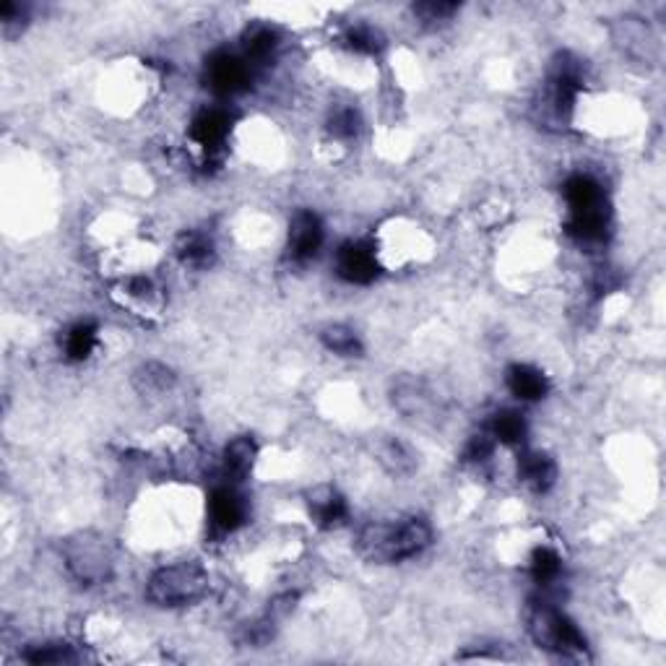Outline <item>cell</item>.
<instances>
[{"mask_svg": "<svg viewBox=\"0 0 666 666\" xmlns=\"http://www.w3.org/2000/svg\"><path fill=\"white\" fill-rule=\"evenodd\" d=\"M360 552L373 562H404L422 555L432 542V531L422 518L404 523H370L360 534Z\"/></svg>", "mask_w": 666, "mask_h": 666, "instance_id": "cell-1", "label": "cell"}, {"mask_svg": "<svg viewBox=\"0 0 666 666\" xmlns=\"http://www.w3.org/2000/svg\"><path fill=\"white\" fill-rule=\"evenodd\" d=\"M568 201V232L581 242H601L609 227V206L604 188L594 177L575 175L565 183Z\"/></svg>", "mask_w": 666, "mask_h": 666, "instance_id": "cell-2", "label": "cell"}, {"mask_svg": "<svg viewBox=\"0 0 666 666\" xmlns=\"http://www.w3.org/2000/svg\"><path fill=\"white\" fill-rule=\"evenodd\" d=\"M209 588V575L198 562H177L151 573L146 596L157 607H185L201 599Z\"/></svg>", "mask_w": 666, "mask_h": 666, "instance_id": "cell-3", "label": "cell"}, {"mask_svg": "<svg viewBox=\"0 0 666 666\" xmlns=\"http://www.w3.org/2000/svg\"><path fill=\"white\" fill-rule=\"evenodd\" d=\"M529 633L536 646L544 651H555L560 656H583L586 653V638L581 630L552 604H536L531 609Z\"/></svg>", "mask_w": 666, "mask_h": 666, "instance_id": "cell-4", "label": "cell"}, {"mask_svg": "<svg viewBox=\"0 0 666 666\" xmlns=\"http://www.w3.org/2000/svg\"><path fill=\"white\" fill-rule=\"evenodd\" d=\"M68 573L84 586H99L112 575V560L107 547L94 536H76L63 547Z\"/></svg>", "mask_w": 666, "mask_h": 666, "instance_id": "cell-5", "label": "cell"}, {"mask_svg": "<svg viewBox=\"0 0 666 666\" xmlns=\"http://www.w3.org/2000/svg\"><path fill=\"white\" fill-rule=\"evenodd\" d=\"M391 404L393 409H399L404 417L412 419H425L430 417L435 409V393L430 391L425 380L417 375H399L391 380Z\"/></svg>", "mask_w": 666, "mask_h": 666, "instance_id": "cell-6", "label": "cell"}, {"mask_svg": "<svg viewBox=\"0 0 666 666\" xmlns=\"http://www.w3.org/2000/svg\"><path fill=\"white\" fill-rule=\"evenodd\" d=\"M378 271V258L370 242H344L336 253V274L349 284H373Z\"/></svg>", "mask_w": 666, "mask_h": 666, "instance_id": "cell-7", "label": "cell"}, {"mask_svg": "<svg viewBox=\"0 0 666 666\" xmlns=\"http://www.w3.org/2000/svg\"><path fill=\"white\" fill-rule=\"evenodd\" d=\"M323 245V222L315 211H297L289 222V255L294 261H310Z\"/></svg>", "mask_w": 666, "mask_h": 666, "instance_id": "cell-8", "label": "cell"}, {"mask_svg": "<svg viewBox=\"0 0 666 666\" xmlns=\"http://www.w3.org/2000/svg\"><path fill=\"white\" fill-rule=\"evenodd\" d=\"M307 510H310V516L313 521L318 523L320 529H336L341 523L347 521L349 508L347 500L341 495L339 490H333L331 484H318L313 490L305 495Z\"/></svg>", "mask_w": 666, "mask_h": 666, "instance_id": "cell-9", "label": "cell"}, {"mask_svg": "<svg viewBox=\"0 0 666 666\" xmlns=\"http://www.w3.org/2000/svg\"><path fill=\"white\" fill-rule=\"evenodd\" d=\"M245 518H248V503L235 487H219V490L211 492L209 521L214 529L229 534V531L240 529Z\"/></svg>", "mask_w": 666, "mask_h": 666, "instance_id": "cell-10", "label": "cell"}, {"mask_svg": "<svg viewBox=\"0 0 666 666\" xmlns=\"http://www.w3.org/2000/svg\"><path fill=\"white\" fill-rule=\"evenodd\" d=\"M250 81V63L229 53H216L209 60V86L216 94H237Z\"/></svg>", "mask_w": 666, "mask_h": 666, "instance_id": "cell-11", "label": "cell"}, {"mask_svg": "<svg viewBox=\"0 0 666 666\" xmlns=\"http://www.w3.org/2000/svg\"><path fill=\"white\" fill-rule=\"evenodd\" d=\"M229 128H232V120L224 110H203L193 125H190V138L193 144L201 146V151L206 154V159L216 157L222 151L224 141L229 136Z\"/></svg>", "mask_w": 666, "mask_h": 666, "instance_id": "cell-12", "label": "cell"}, {"mask_svg": "<svg viewBox=\"0 0 666 666\" xmlns=\"http://www.w3.org/2000/svg\"><path fill=\"white\" fill-rule=\"evenodd\" d=\"M375 461L393 479H409L417 471V453L401 438L386 435L375 443Z\"/></svg>", "mask_w": 666, "mask_h": 666, "instance_id": "cell-13", "label": "cell"}, {"mask_svg": "<svg viewBox=\"0 0 666 666\" xmlns=\"http://www.w3.org/2000/svg\"><path fill=\"white\" fill-rule=\"evenodd\" d=\"M518 479H521L531 492L544 495L555 487L557 482V466L547 453L526 451L518 458Z\"/></svg>", "mask_w": 666, "mask_h": 666, "instance_id": "cell-14", "label": "cell"}, {"mask_svg": "<svg viewBox=\"0 0 666 666\" xmlns=\"http://www.w3.org/2000/svg\"><path fill=\"white\" fill-rule=\"evenodd\" d=\"M505 383L518 401H542L549 393V378L534 365H510Z\"/></svg>", "mask_w": 666, "mask_h": 666, "instance_id": "cell-15", "label": "cell"}, {"mask_svg": "<svg viewBox=\"0 0 666 666\" xmlns=\"http://www.w3.org/2000/svg\"><path fill=\"white\" fill-rule=\"evenodd\" d=\"M255 458H258V445L250 435H240V438L229 440L224 448V471L232 479H245L253 471Z\"/></svg>", "mask_w": 666, "mask_h": 666, "instance_id": "cell-16", "label": "cell"}, {"mask_svg": "<svg viewBox=\"0 0 666 666\" xmlns=\"http://www.w3.org/2000/svg\"><path fill=\"white\" fill-rule=\"evenodd\" d=\"M214 242L203 232H185L175 245V255L188 268H206L214 261Z\"/></svg>", "mask_w": 666, "mask_h": 666, "instance_id": "cell-17", "label": "cell"}, {"mask_svg": "<svg viewBox=\"0 0 666 666\" xmlns=\"http://www.w3.org/2000/svg\"><path fill=\"white\" fill-rule=\"evenodd\" d=\"M526 432H529V427H526V419H523L518 412H510V409L492 414L490 422H487V435H490L495 443L510 445V448H518V445H523V440H526Z\"/></svg>", "mask_w": 666, "mask_h": 666, "instance_id": "cell-18", "label": "cell"}, {"mask_svg": "<svg viewBox=\"0 0 666 666\" xmlns=\"http://www.w3.org/2000/svg\"><path fill=\"white\" fill-rule=\"evenodd\" d=\"M133 386L141 396H162L175 386V373L162 362H146L133 375Z\"/></svg>", "mask_w": 666, "mask_h": 666, "instance_id": "cell-19", "label": "cell"}, {"mask_svg": "<svg viewBox=\"0 0 666 666\" xmlns=\"http://www.w3.org/2000/svg\"><path fill=\"white\" fill-rule=\"evenodd\" d=\"M97 349V326L94 323H76L63 336V354L71 362L89 360Z\"/></svg>", "mask_w": 666, "mask_h": 666, "instance_id": "cell-20", "label": "cell"}, {"mask_svg": "<svg viewBox=\"0 0 666 666\" xmlns=\"http://www.w3.org/2000/svg\"><path fill=\"white\" fill-rule=\"evenodd\" d=\"M320 341L328 352L339 354V357H360L362 354V341L357 336V331H352L349 326H326L320 331Z\"/></svg>", "mask_w": 666, "mask_h": 666, "instance_id": "cell-21", "label": "cell"}, {"mask_svg": "<svg viewBox=\"0 0 666 666\" xmlns=\"http://www.w3.org/2000/svg\"><path fill=\"white\" fill-rule=\"evenodd\" d=\"M529 573L539 586H552L562 573V560L555 549L536 547L529 557Z\"/></svg>", "mask_w": 666, "mask_h": 666, "instance_id": "cell-22", "label": "cell"}, {"mask_svg": "<svg viewBox=\"0 0 666 666\" xmlns=\"http://www.w3.org/2000/svg\"><path fill=\"white\" fill-rule=\"evenodd\" d=\"M383 42H386L383 34L375 27H370V24H354V27H349L347 32H344V45H347L352 53L375 55L383 50Z\"/></svg>", "mask_w": 666, "mask_h": 666, "instance_id": "cell-23", "label": "cell"}, {"mask_svg": "<svg viewBox=\"0 0 666 666\" xmlns=\"http://www.w3.org/2000/svg\"><path fill=\"white\" fill-rule=\"evenodd\" d=\"M279 47L274 29L255 27L245 34V60H268Z\"/></svg>", "mask_w": 666, "mask_h": 666, "instance_id": "cell-24", "label": "cell"}, {"mask_svg": "<svg viewBox=\"0 0 666 666\" xmlns=\"http://www.w3.org/2000/svg\"><path fill=\"white\" fill-rule=\"evenodd\" d=\"M24 661L29 664H66V661H76V653L68 643H40V646L24 651Z\"/></svg>", "mask_w": 666, "mask_h": 666, "instance_id": "cell-25", "label": "cell"}, {"mask_svg": "<svg viewBox=\"0 0 666 666\" xmlns=\"http://www.w3.org/2000/svg\"><path fill=\"white\" fill-rule=\"evenodd\" d=\"M328 133L333 138H341V141H349L360 133V115L352 110V107H341L331 115L328 120Z\"/></svg>", "mask_w": 666, "mask_h": 666, "instance_id": "cell-26", "label": "cell"}, {"mask_svg": "<svg viewBox=\"0 0 666 666\" xmlns=\"http://www.w3.org/2000/svg\"><path fill=\"white\" fill-rule=\"evenodd\" d=\"M274 630H276V620H271V617L266 614V617H261V620L248 622V625L242 627L240 643L242 646L261 648V646H266L268 640L274 638Z\"/></svg>", "mask_w": 666, "mask_h": 666, "instance_id": "cell-27", "label": "cell"}, {"mask_svg": "<svg viewBox=\"0 0 666 666\" xmlns=\"http://www.w3.org/2000/svg\"><path fill=\"white\" fill-rule=\"evenodd\" d=\"M495 440L487 435V432H482V435H474V438L469 440V445H466L464 451V458L469 461V464H484V461H490L492 453H495Z\"/></svg>", "mask_w": 666, "mask_h": 666, "instance_id": "cell-28", "label": "cell"}, {"mask_svg": "<svg viewBox=\"0 0 666 666\" xmlns=\"http://www.w3.org/2000/svg\"><path fill=\"white\" fill-rule=\"evenodd\" d=\"M456 11H458L456 3H435V0H430V3H417V6H414V14H417L422 21H427V24L448 21Z\"/></svg>", "mask_w": 666, "mask_h": 666, "instance_id": "cell-29", "label": "cell"}, {"mask_svg": "<svg viewBox=\"0 0 666 666\" xmlns=\"http://www.w3.org/2000/svg\"><path fill=\"white\" fill-rule=\"evenodd\" d=\"M125 297L133 302H138V305H151V300L157 297V287H154V281L146 279V276H136V279H131L128 284L123 287Z\"/></svg>", "mask_w": 666, "mask_h": 666, "instance_id": "cell-30", "label": "cell"}]
</instances>
